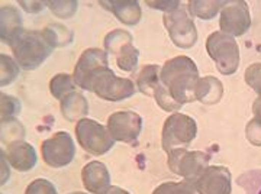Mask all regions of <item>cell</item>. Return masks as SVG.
I'll return each instance as SVG.
<instances>
[{
  "mask_svg": "<svg viewBox=\"0 0 261 194\" xmlns=\"http://www.w3.org/2000/svg\"><path fill=\"white\" fill-rule=\"evenodd\" d=\"M160 78L170 96L181 106L196 102V86L200 77L192 58L178 56L166 61L161 67Z\"/></svg>",
  "mask_w": 261,
  "mask_h": 194,
  "instance_id": "6da1fadb",
  "label": "cell"
},
{
  "mask_svg": "<svg viewBox=\"0 0 261 194\" xmlns=\"http://www.w3.org/2000/svg\"><path fill=\"white\" fill-rule=\"evenodd\" d=\"M15 60L20 68L27 71L37 70L53 52L42 31H22L10 44Z\"/></svg>",
  "mask_w": 261,
  "mask_h": 194,
  "instance_id": "7a4b0ae2",
  "label": "cell"
},
{
  "mask_svg": "<svg viewBox=\"0 0 261 194\" xmlns=\"http://www.w3.org/2000/svg\"><path fill=\"white\" fill-rule=\"evenodd\" d=\"M86 90L93 92L96 96L108 102H122L132 97L138 89L132 80L116 77L109 67H105L92 75Z\"/></svg>",
  "mask_w": 261,
  "mask_h": 194,
  "instance_id": "3957f363",
  "label": "cell"
},
{
  "mask_svg": "<svg viewBox=\"0 0 261 194\" xmlns=\"http://www.w3.org/2000/svg\"><path fill=\"white\" fill-rule=\"evenodd\" d=\"M206 51L221 74L231 75L237 73L240 67V48L235 38L216 31L206 39Z\"/></svg>",
  "mask_w": 261,
  "mask_h": 194,
  "instance_id": "277c9868",
  "label": "cell"
},
{
  "mask_svg": "<svg viewBox=\"0 0 261 194\" xmlns=\"http://www.w3.org/2000/svg\"><path fill=\"white\" fill-rule=\"evenodd\" d=\"M197 135V123L193 118L183 113L170 115L163 126L161 133V147L166 152H171L174 149L186 148Z\"/></svg>",
  "mask_w": 261,
  "mask_h": 194,
  "instance_id": "5b68a950",
  "label": "cell"
},
{
  "mask_svg": "<svg viewBox=\"0 0 261 194\" xmlns=\"http://www.w3.org/2000/svg\"><path fill=\"white\" fill-rule=\"evenodd\" d=\"M75 138L86 152L96 157L109 152L115 144L108 126H103L99 122L87 118L75 123Z\"/></svg>",
  "mask_w": 261,
  "mask_h": 194,
  "instance_id": "8992f818",
  "label": "cell"
},
{
  "mask_svg": "<svg viewBox=\"0 0 261 194\" xmlns=\"http://www.w3.org/2000/svg\"><path fill=\"white\" fill-rule=\"evenodd\" d=\"M211 155L203 151H189L178 148L168 152L167 164L171 173L183 177L186 181L195 183L209 167Z\"/></svg>",
  "mask_w": 261,
  "mask_h": 194,
  "instance_id": "52a82bcc",
  "label": "cell"
},
{
  "mask_svg": "<svg viewBox=\"0 0 261 194\" xmlns=\"http://www.w3.org/2000/svg\"><path fill=\"white\" fill-rule=\"evenodd\" d=\"M164 26L167 29L170 39L174 45L181 49H189L195 45L197 41V29L192 15L187 10L178 9L170 13H164L163 16Z\"/></svg>",
  "mask_w": 261,
  "mask_h": 194,
  "instance_id": "ba28073f",
  "label": "cell"
},
{
  "mask_svg": "<svg viewBox=\"0 0 261 194\" xmlns=\"http://www.w3.org/2000/svg\"><path fill=\"white\" fill-rule=\"evenodd\" d=\"M42 159L51 168H63L75 157L74 141L68 132H57L41 144Z\"/></svg>",
  "mask_w": 261,
  "mask_h": 194,
  "instance_id": "9c48e42d",
  "label": "cell"
},
{
  "mask_svg": "<svg viewBox=\"0 0 261 194\" xmlns=\"http://www.w3.org/2000/svg\"><path fill=\"white\" fill-rule=\"evenodd\" d=\"M251 26V13L244 0H225L221 9L219 28L231 37H243Z\"/></svg>",
  "mask_w": 261,
  "mask_h": 194,
  "instance_id": "30bf717a",
  "label": "cell"
},
{
  "mask_svg": "<svg viewBox=\"0 0 261 194\" xmlns=\"http://www.w3.org/2000/svg\"><path fill=\"white\" fill-rule=\"evenodd\" d=\"M108 129L115 141L129 144L137 141L142 129V118L137 112L119 110L108 118Z\"/></svg>",
  "mask_w": 261,
  "mask_h": 194,
  "instance_id": "8fae6325",
  "label": "cell"
},
{
  "mask_svg": "<svg viewBox=\"0 0 261 194\" xmlns=\"http://www.w3.org/2000/svg\"><path fill=\"white\" fill-rule=\"evenodd\" d=\"M105 67H109V58H108L106 51L99 49V48L84 49L80 58H79V61H77V64H75L74 73H73L75 86L86 90L92 75Z\"/></svg>",
  "mask_w": 261,
  "mask_h": 194,
  "instance_id": "7c38bea8",
  "label": "cell"
},
{
  "mask_svg": "<svg viewBox=\"0 0 261 194\" xmlns=\"http://www.w3.org/2000/svg\"><path fill=\"white\" fill-rule=\"evenodd\" d=\"M231 171L224 165L207 167L195 181L200 194H231Z\"/></svg>",
  "mask_w": 261,
  "mask_h": 194,
  "instance_id": "4fadbf2b",
  "label": "cell"
},
{
  "mask_svg": "<svg viewBox=\"0 0 261 194\" xmlns=\"http://www.w3.org/2000/svg\"><path fill=\"white\" fill-rule=\"evenodd\" d=\"M2 152L5 154L10 167L18 170L19 173H27L37 165V151L25 141H15L8 145L6 152L5 151Z\"/></svg>",
  "mask_w": 261,
  "mask_h": 194,
  "instance_id": "5bb4252c",
  "label": "cell"
},
{
  "mask_svg": "<svg viewBox=\"0 0 261 194\" xmlns=\"http://www.w3.org/2000/svg\"><path fill=\"white\" fill-rule=\"evenodd\" d=\"M84 188L92 194H100L111 185V173L100 161H92L82 170Z\"/></svg>",
  "mask_w": 261,
  "mask_h": 194,
  "instance_id": "9a60e30c",
  "label": "cell"
},
{
  "mask_svg": "<svg viewBox=\"0 0 261 194\" xmlns=\"http://www.w3.org/2000/svg\"><path fill=\"white\" fill-rule=\"evenodd\" d=\"M100 6L106 8L112 12L122 23L134 26L141 20L142 12H141L140 2L137 0H111V2H100Z\"/></svg>",
  "mask_w": 261,
  "mask_h": 194,
  "instance_id": "2e32d148",
  "label": "cell"
},
{
  "mask_svg": "<svg viewBox=\"0 0 261 194\" xmlns=\"http://www.w3.org/2000/svg\"><path fill=\"white\" fill-rule=\"evenodd\" d=\"M0 38L3 44L10 45L13 39L23 31L22 26V16L13 6H2L0 10Z\"/></svg>",
  "mask_w": 261,
  "mask_h": 194,
  "instance_id": "e0dca14e",
  "label": "cell"
},
{
  "mask_svg": "<svg viewBox=\"0 0 261 194\" xmlns=\"http://www.w3.org/2000/svg\"><path fill=\"white\" fill-rule=\"evenodd\" d=\"M224 96V84L221 80L212 75H206L203 78H199L196 86V100L207 106H212L221 102Z\"/></svg>",
  "mask_w": 261,
  "mask_h": 194,
  "instance_id": "ac0fdd59",
  "label": "cell"
},
{
  "mask_svg": "<svg viewBox=\"0 0 261 194\" xmlns=\"http://www.w3.org/2000/svg\"><path fill=\"white\" fill-rule=\"evenodd\" d=\"M60 109H61V113L65 119L70 122H75V120L79 122V120L84 119V116H87L89 103L82 93L74 92L61 100Z\"/></svg>",
  "mask_w": 261,
  "mask_h": 194,
  "instance_id": "d6986e66",
  "label": "cell"
},
{
  "mask_svg": "<svg viewBox=\"0 0 261 194\" xmlns=\"http://www.w3.org/2000/svg\"><path fill=\"white\" fill-rule=\"evenodd\" d=\"M161 67L155 64H147L141 68V71L137 75V89L144 96L154 97L155 92L161 86Z\"/></svg>",
  "mask_w": 261,
  "mask_h": 194,
  "instance_id": "ffe728a7",
  "label": "cell"
},
{
  "mask_svg": "<svg viewBox=\"0 0 261 194\" xmlns=\"http://www.w3.org/2000/svg\"><path fill=\"white\" fill-rule=\"evenodd\" d=\"M225 0H190L187 2V12L203 20L214 19L224 6Z\"/></svg>",
  "mask_w": 261,
  "mask_h": 194,
  "instance_id": "44dd1931",
  "label": "cell"
},
{
  "mask_svg": "<svg viewBox=\"0 0 261 194\" xmlns=\"http://www.w3.org/2000/svg\"><path fill=\"white\" fill-rule=\"evenodd\" d=\"M44 37L47 38L48 44L54 48H63L73 42V32L61 23H51L42 29Z\"/></svg>",
  "mask_w": 261,
  "mask_h": 194,
  "instance_id": "7402d4cb",
  "label": "cell"
},
{
  "mask_svg": "<svg viewBox=\"0 0 261 194\" xmlns=\"http://www.w3.org/2000/svg\"><path fill=\"white\" fill-rule=\"evenodd\" d=\"M134 44V39L128 31H123V29H115L112 32H109L106 37H105V51L108 52V56L116 57L119 54L123 46Z\"/></svg>",
  "mask_w": 261,
  "mask_h": 194,
  "instance_id": "603a6c76",
  "label": "cell"
},
{
  "mask_svg": "<svg viewBox=\"0 0 261 194\" xmlns=\"http://www.w3.org/2000/svg\"><path fill=\"white\" fill-rule=\"evenodd\" d=\"M49 92L53 94V97H56L57 100H63L68 94L75 92V83L73 75L70 74H57L51 78L49 81Z\"/></svg>",
  "mask_w": 261,
  "mask_h": 194,
  "instance_id": "cb8c5ba5",
  "label": "cell"
},
{
  "mask_svg": "<svg viewBox=\"0 0 261 194\" xmlns=\"http://www.w3.org/2000/svg\"><path fill=\"white\" fill-rule=\"evenodd\" d=\"M115 58H116V64H118V67L121 68L122 71L132 73L138 67L140 51L134 46V44H129V45L123 46L119 51V54Z\"/></svg>",
  "mask_w": 261,
  "mask_h": 194,
  "instance_id": "d4e9b609",
  "label": "cell"
},
{
  "mask_svg": "<svg viewBox=\"0 0 261 194\" xmlns=\"http://www.w3.org/2000/svg\"><path fill=\"white\" fill-rule=\"evenodd\" d=\"M152 194H200L192 181H166L154 188Z\"/></svg>",
  "mask_w": 261,
  "mask_h": 194,
  "instance_id": "484cf974",
  "label": "cell"
},
{
  "mask_svg": "<svg viewBox=\"0 0 261 194\" xmlns=\"http://www.w3.org/2000/svg\"><path fill=\"white\" fill-rule=\"evenodd\" d=\"M25 136V129L18 119L2 120V142L9 145L15 141H22Z\"/></svg>",
  "mask_w": 261,
  "mask_h": 194,
  "instance_id": "4316f807",
  "label": "cell"
},
{
  "mask_svg": "<svg viewBox=\"0 0 261 194\" xmlns=\"http://www.w3.org/2000/svg\"><path fill=\"white\" fill-rule=\"evenodd\" d=\"M237 181L245 190V194H261V168L244 173Z\"/></svg>",
  "mask_w": 261,
  "mask_h": 194,
  "instance_id": "83f0119b",
  "label": "cell"
},
{
  "mask_svg": "<svg viewBox=\"0 0 261 194\" xmlns=\"http://www.w3.org/2000/svg\"><path fill=\"white\" fill-rule=\"evenodd\" d=\"M0 63H2V77H0V86H9L12 84L16 77L19 75V64L16 63V60H13L12 57L0 56Z\"/></svg>",
  "mask_w": 261,
  "mask_h": 194,
  "instance_id": "f1b7e54d",
  "label": "cell"
},
{
  "mask_svg": "<svg viewBox=\"0 0 261 194\" xmlns=\"http://www.w3.org/2000/svg\"><path fill=\"white\" fill-rule=\"evenodd\" d=\"M51 12L60 19L71 18L77 12L79 3L75 0H65V2H48Z\"/></svg>",
  "mask_w": 261,
  "mask_h": 194,
  "instance_id": "f546056e",
  "label": "cell"
},
{
  "mask_svg": "<svg viewBox=\"0 0 261 194\" xmlns=\"http://www.w3.org/2000/svg\"><path fill=\"white\" fill-rule=\"evenodd\" d=\"M20 102L16 97L2 93V120L15 119V116L20 113Z\"/></svg>",
  "mask_w": 261,
  "mask_h": 194,
  "instance_id": "4dcf8cb0",
  "label": "cell"
},
{
  "mask_svg": "<svg viewBox=\"0 0 261 194\" xmlns=\"http://www.w3.org/2000/svg\"><path fill=\"white\" fill-rule=\"evenodd\" d=\"M154 99H155V102H157V104H159L160 107L166 112H174V113H176V110H178V109L181 107V104L176 102V100L170 96V93H168L167 89L163 86V83H161V86L159 87V90L155 92Z\"/></svg>",
  "mask_w": 261,
  "mask_h": 194,
  "instance_id": "1f68e13d",
  "label": "cell"
},
{
  "mask_svg": "<svg viewBox=\"0 0 261 194\" xmlns=\"http://www.w3.org/2000/svg\"><path fill=\"white\" fill-rule=\"evenodd\" d=\"M244 78H245V83L248 84L258 96H261V63H254V64L248 65L245 70Z\"/></svg>",
  "mask_w": 261,
  "mask_h": 194,
  "instance_id": "d6a6232c",
  "label": "cell"
},
{
  "mask_svg": "<svg viewBox=\"0 0 261 194\" xmlns=\"http://www.w3.org/2000/svg\"><path fill=\"white\" fill-rule=\"evenodd\" d=\"M25 194H58L56 185L49 180L45 178H37L27 187Z\"/></svg>",
  "mask_w": 261,
  "mask_h": 194,
  "instance_id": "836d02e7",
  "label": "cell"
},
{
  "mask_svg": "<svg viewBox=\"0 0 261 194\" xmlns=\"http://www.w3.org/2000/svg\"><path fill=\"white\" fill-rule=\"evenodd\" d=\"M245 136L247 141L255 145V147H261V122L257 120L255 118L251 119L247 123V128H245Z\"/></svg>",
  "mask_w": 261,
  "mask_h": 194,
  "instance_id": "e575fe53",
  "label": "cell"
},
{
  "mask_svg": "<svg viewBox=\"0 0 261 194\" xmlns=\"http://www.w3.org/2000/svg\"><path fill=\"white\" fill-rule=\"evenodd\" d=\"M147 5H148L149 8H152V9L163 10L164 13H170V12H173V10L178 9V8L181 6L178 0H161V2H147Z\"/></svg>",
  "mask_w": 261,
  "mask_h": 194,
  "instance_id": "d590c367",
  "label": "cell"
},
{
  "mask_svg": "<svg viewBox=\"0 0 261 194\" xmlns=\"http://www.w3.org/2000/svg\"><path fill=\"white\" fill-rule=\"evenodd\" d=\"M19 6L23 8L28 13H39L42 12L45 6H48V2H19Z\"/></svg>",
  "mask_w": 261,
  "mask_h": 194,
  "instance_id": "8d00e7d4",
  "label": "cell"
},
{
  "mask_svg": "<svg viewBox=\"0 0 261 194\" xmlns=\"http://www.w3.org/2000/svg\"><path fill=\"white\" fill-rule=\"evenodd\" d=\"M252 113H254V118L261 122V96H258L252 104Z\"/></svg>",
  "mask_w": 261,
  "mask_h": 194,
  "instance_id": "74e56055",
  "label": "cell"
},
{
  "mask_svg": "<svg viewBox=\"0 0 261 194\" xmlns=\"http://www.w3.org/2000/svg\"><path fill=\"white\" fill-rule=\"evenodd\" d=\"M8 159H5V155L2 154V171H3V176H2V184H5L9 178V167L6 164Z\"/></svg>",
  "mask_w": 261,
  "mask_h": 194,
  "instance_id": "f35d334b",
  "label": "cell"
},
{
  "mask_svg": "<svg viewBox=\"0 0 261 194\" xmlns=\"http://www.w3.org/2000/svg\"><path fill=\"white\" fill-rule=\"evenodd\" d=\"M100 194H130L128 193L126 190H123L121 187H118V185H109L105 191H102Z\"/></svg>",
  "mask_w": 261,
  "mask_h": 194,
  "instance_id": "ab89813d",
  "label": "cell"
},
{
  "mask_svg": "<svg viewBox=\"0 0 261 194\" xmlns=\"http://www.w3.org/2000/svg\"><path fill=\"white\" fill-rule=\"evenodd\" d=\"M70 194H87V193H82V191H74V193H70Z\"/></svg>",
  "mask_w": 261,
  "mask_h": 194,
  "instance_id": "60d3db41",
  "label": "cell"
}]
</instances>
